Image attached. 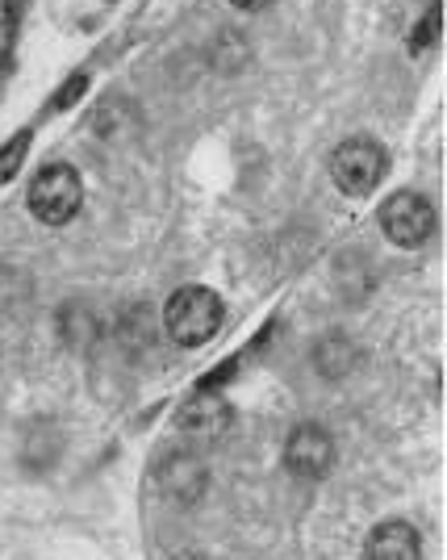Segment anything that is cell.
Instances as JSON below:
<instances>
[{"instance_id":"cell-1","label":"cell","mask_w":447,"mask_h":560,"mask_svg":"<svg viewBox=\"0 0 447 560\" xmlns=\"http://www.w3.org/2000/svg\"><path fill=\"white\" fill-rule=\"evenodd\" d=\"M164 327L180 348H197L217 335L222 327V298L205 284H185L176 289L164 305Z\"/></svg>"},{"instance_id":"cell-2","label":"cell","mask_w":447,"mask_h":560,"mask_svg":"<svg viewBox=\"0 0 447 560\" xmlns=\"http://www.w3.org/2000/svg\"><path fill=\"white\" fill-rule=\"evenodd\" d=\"M84 206V180L71 164H43L30 180V213L43 226H68Z\"/></svg>"},{"instance_id":"cell-3","label":"cell","mask_w":447,"mask_h":560,"mask_svg":"<svg viewBox=\"0 0 447 560\" xmlns=\"http://www.w3.org/2000/svg\"><path fill=\"white\" fill-rule=\"evenodd\" d=\"M385 167H389V155L377 139H348L330 155V180L348 197H368L385 180Z\"/></svg>"},{"instance_id":"cell-4","label":"cell","mask_w":447,"mask_h":560,"mask_svg":"<svg viewBox=\"0 0 447 560\" xmlns=\"http://www.w3.org/2000/svg\"><path fill=\"white\" fill-rule=\"evenodd\" d=\"M380 231L389 234V243H398V247H423L435 231V206L423 192L401 188L380 206Z\"/></svg>"},{"instance_id":"cell-5","label":"cell","mask_w":447,"mask_h":560,"mask_svg":"<svg viewBox=\"0 0 447 560\" xmlns=\"http://www.w3.org/2000/svg\"><path fill=\"white\" fill-rule=\"evenodd\" d=\"M330 460H334V444H330V435L322 431V427H297V431L289 435L284 465H289L293 477L318 481V477L330 468Z\"/></svg>"},{"instance_id":"cell-6","label":"cell","mask_w":447,"mask_h":560,"mask_svg":"<svg viewBox=\"0 0 447 560\" xmlns=\"http://www.w3.org/2000/svg\"><path fill=\"white\" fill-rule=\"evenodd\" d=\"M364 560H423V536L405 518L377 523L364 544Z\"/></svg>"},{"instance_id":"cell-7","label":"cell","mask_w":447,"mask_h":560,"mask_svg":"<svg viewBox=\"0 0 447 560\" xmlns=\"http://www.w3.org/2000/svg\"><path fill=\"white\" fill-rule=\"evenodd\" d=\"M226 422H231V406L213 394V389L192 394L189 401L180 406V415H176V427H180V431H189V435H205V440L222 435V431H226Z\"/></svg>"},{"instance_id":"cell-8","label":"cell","mask_w":447,"mask_h":560,"mask_svg":"<svg viewBox=\"0 0 447 560\" xmlns=\"http://www.w3.org/2000/svg\"><path fill=\"white\" fill-rule=\"evenodd\" d=\"M30 130H17L13 139L0 147V185H9V180H17V172L25 164V151H30Z\"/></svg>"},{"instance_id":"cell-9","label":"cell","mask_w":447,"mask_h":560,"mask_svg":"<svg viewBox=\"0 0 447 560\" xmlns=\"http://www.w3.org/2000/svg\"><path fill=\"white\" fill-rule=\"evenodd\" d=\"M13 34H17V0H0V68L13 50Z\"/></svg>"},{"instance_id":"cell-10","label":"cell","mask_w":447,"mask_h":560,"mask_svg":"<svg viewBox=\"0 0 447 560\" xmlns=\"http://www.w3.org/2000/svg\"><path fill=\"white\" fill-rule=\"evenodd\" d=\"M439 22H444V9L435 4V9L426 13V30H423V25H419V34H414V50L435 47V43H439Z\"/></svg>"},{"instance_id":"cell-11","label":"cell","mask_w":447,"mask_h":560,"mask_svg":"<svg viewBox=\"0 0 447 560\" xmlns=\"http://www.w3.org/2000/svg\"><path fill=\"white\" fill-rule=\"evenodd\" d=\"M84 89H89V75H84V71H75V75L68 80V89L55 96V109H68V105H75V96L84 93Z\"/></svg>"},{"instance_id":"cell-12","label":"cell","mask_w":447,"mask_h":560,"mask_svg":"<svg viewBox=\"0 0 447 560\" xmlns=\"http://www.w3.org/2000/svg\"><path fill=\"white\" fill-rule=\"evenodd\" d=\"M235 9H243V13H259V9H268L272 0H231Z\"/></svg>"}]
</instances>
